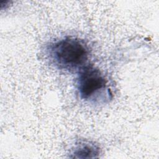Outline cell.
<instances>
[{"label":"cell","mask_w":159,"mask_h":159,"mask_svg":"<svg viewBox=\"0 0 159 159\" xmlns=\"http://www.w3.org/2000/svg\"><path fill=\"white\" fill-rule=\"evenodd\" d=\"M79 71L77 89L81 99H93L106 89V80L98 68L93 65H86Z\"/></svg>","instance_id":"obj_2"},{"label":"cell","mask_w":159,"mask_h":159,"mask_svg":"<svg viewBox=\"0 0 159 159\" xmlns=\"http://www.w3.org/2000/svg\"><path fill=\"white\" fill-rule=\"evenodd\" d=\"M47 55L50 61L59 70L80 71L86 65L89 48L83 40L66 37L50 43L47 47Z\"/></svg>","instance_id":"obj_1"},{"label":"cell","mask_w":159,"mask_h":159,"mask_svg":"<svg viewBox=\"0 0 159 159\" xmlns=\"http://www.w3.org/2000/svg\"><path fill=\"white\" fill-rule=\"evenodd\" d=\"M99 153V147L94 142L88 140H81L77 142L71 152L73 158H97Z\"/></svg>","instance_id":"obj_3"}]
</instances>
